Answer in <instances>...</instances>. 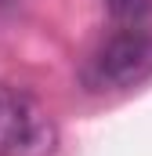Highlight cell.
<instances>
[{
	"instance_id": "1",
	"label": "cell",
	"mask_w": 152,
	"mask_h": 156,
	"mask_svg": "<svg viewBox=\"0 0 152 156\" xmlns=\"http://www.w3.org/2000/svg\"><path fill=\"white\" fill-rule=\"evenodd\" d=\"M80 80L94 94L134 91L152 80V18L112 22V29L83 58Z\"/></svg>"
},
{
	"instance_id": "2",
	"label": "cell",
	"mask_w": 152,
	"mask_h": 156,
	"mask_svg": "<svg viewBox=\"0 0 152 156\" xmlns=\"http://www.w3.org/2000/svg\"><path fill=\"white\" fill-rule=\"evenodd\" d=\"M58 123L36 94L0 83V156H54Z\"/></svg>"
},
{
	"instance_id": "3",
	"label": "cell",
	"mask_w": 152,
	"mask_h": 156,
	"mask_svg": "<svg viewBox=\"0 0 152 156\" xmlns=\"http://www.w3.org/2000/svg\"><path fill=\"white\" fill-rule=\"evenodd\" d=\"M112 22H145L152 18V0H105Z\"/></svg>"
},
{
	"instance_id": "4",
	"label": "cell",
	"mask_w": 152,
	"mask_h": 156,
	"mask_svg": "<svg viewBox=\"0 0 152 156\" xmlns=\"http://www.w3.org/2000/svg\"><path fill=\"white\" fill-rule=\"evenodd\" d=\"M4 4H7V0H0V7H4Z\"/></svg>"
}]
</instances>
